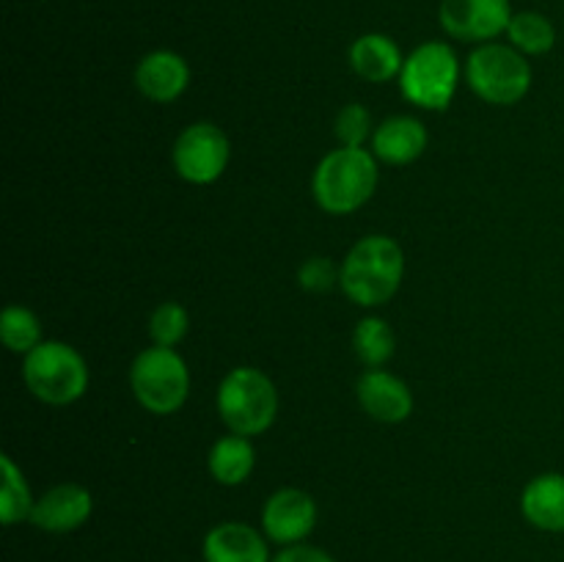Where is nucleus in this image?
I'll use <instances>...</instances> for the list:
<instances>
[{"label": "nucleus", "mask_w": 564, "mask_h": 562, "mask_svg": "<svg viewBox=\"0 0 564 562\" xmlns=\"http://www.w3.org/2000/svg\"><path fill=\"white\" fill-rule=\"evenodd\" d=\"M510 0H441L438 22L446 36L466 44L496 42L512 20Z\"/></svg>", "instance_id": "1a4fd4ad"}, {"label": "nucleus", "mask_w": 564, "mask_h": 562, "mask_svg": "<svg viewBox=\"0 0 564 562\" xmlns=\"http://www.w3.org/2000/svg\"><path fill=\"white\" fill-rule=\"evenodd\" d=\"M273 562H336L334 556L325 554L323 549H317V545H284V551L281 554L273 556Z\"/></svg>", "instance_id": "a878e982"}, {"label": "nucleus", "mask_w": 564, "mask_h": 562, "mask_svg": "<svg viewBox=\"0 0 564 562\" xmlns=\"http://www.w3.org/2000/svg\"><path fill=\"white\" fill-rule=\"evenodd\" d=\"M0 339L17 356H28L31 350H36L42 345V320L36 317V312H31L28 306H11L3 309V317H0Z\"/></svg>", "instance_id": "4be33fe9"}, {"label": "nucleus", "mask_w": 564, "mask_h": 562, "mask_svg": "<svg viewBox=\"0 0 564 562\" xmlns=\"http://www.w3.org/2000/svg\"><path fill=\"white\" fill-rule=\"evenodd\" d=\"M352 350L367 369H380L394 358L397 336L383 317H364L352 328Z\"/></svg>", "instance_id": "6ab92c4d"}, {"label": "nucleus", "mask_w": 564, "mask_h": 562, "mask_svg": "<svg viewBox=\"0 0 564 562\" xmlns=\"http://www.w3.org/2000/svg\"><path fill=\"white\" fill-rule=\"evenodd\" d=\"M339 270L328 257H312L297 270V281L306 292H328L339 284Z\"/></svg>", "instance_id": "393cba45"}, {"label": "nucleus", "mask_w": 564, "mask_h": 562, "mask_svg": "<svg viewBox=\"0 0 564 562\" xmlns=\"http://www.w3.org/2000/svg\"><path fill=\"white\" fill-rule=\"evenodd\" d=\"M378 180V158L369 149L339 147L314 169V202L328 215H350L375 196Z\"/></svg>", "instance_id": "f03ea898"}, {"label": "nucleus", "mask_w": 564, "mask_h": 562, "mask_svg": "<svg viewBox=\"0 0 564 562\" xmlns=\"http://www.w3.org/2000/svg\"><path fill=\"white\" fill-rule=\"evenodd\" d=\"M218 413L229 433L262 435L279 417L275 383L257 367H235L218 386Z\"/></svg>", "instance_id": "7ed1b4c3"}, {"label": "nucleus", "mask_w": 564, "mask_h": 562, "mask_svg": "<svg viewBox=\"0 0 564 562\" xmlns=\"http://www.w3.org/2000/svg\"><path fill=\"white\" fill-rule=\"evenodd\" d=\"M463 75L468 88L488 105H516L532 88V64L510 42L477 44Z\"/></svg>", "instance_id": "20e7f679"}, {"label": "nucleus", "mask_w": 564, "mask_h": 562, "mask_svg": "<svg viewBox=\"0 0 564 562\" xmlns=\"http://www.w3.org/2000/svg\"><path fill=\"white\" fill-rule=\"evenodd\" d=\"M339 287L352 303L375 309L397 295L405 275V253L389 235H367L339 264Z\"/></svg>", "instance_id": "f257e3e1"}, {"label": "nucleus", "mask_w": 564, "mask_h": 562, "mask_svg": "<svg viewBox=\"0 0 564 562\" xmlns=\"http://www.w3.org/2000/svg\"><path fill=\"white\" fill-rule=\"evenodd\" d=\"M314 523H317V505L301 488L275 490L262 507V529L273 543H303L312 534Z\"/></svg>", "instance_id": "9d476101"}, {"label": "nucleus", "mask_w": 564, "mask_h": 562, "mask_svg": "<svg viewBox=\"0 0 564 562\" xmlns=\"http://www.w3.org/2000/svg\"><path fill=\"white\" fill-rule=\"evenodd\" d=\"M204 562H273L262 532L240 521H224L204 538Z\"/></svg>", "instance_id": "2eb2a0df"}, {"label": "nucleus", "mask_w": 564, "mask_h": 562, "mask_svg": "<svg viewBox=\"0 0 564 562\" xmlns=\"http://www.w3.org/2000/svg\"><path fill=\"white\" fill-rule=\"evenodd\" d=\"M91 510L94 499L88 488L77 483H61L44 496H39L31 510V523L44 532L66 534L80 529L91 518Z\"/></svg>", "instance_id": "f8f14e48"}, {"label": "nucleus", "mask_w": 564, "mask_h": 562, "mask_svg": "<svg viewBox=\"0 0 564 562\" xmlns=\"http://www.w3.org/2000/svg\"><path fill=\"white\" fill-rule=\"evenodd\" d=\"M3 466V488H0V521L6 527H14L20 521H31V510L36 505L31 488L25 483V474L20 472L9 455H0Z\"/></svg>", "instance_id": "412c9836"}, {"label": "nucleus", "mask_w": 564, "mask_h": 562, "mask_svg": "<svg viewBox=\"0 0 564 562\" xmlns=\"http://www.w3.org/2000/svg\"><path fill=\"white\" fill-rule=\"evenodd\" d=\"M356 397L364 413L375 422L400 424L413 413V391L397 375L380 369H367L356 383Z\"/></svg>", "instance_id": "9b49d317"}, {"label": "nucleus", "mask_w": 564, "mask_h": 562, "mask_svg": "<svg viewBox=\"0 0 564 562\" xmlns=\"http://www.w3.org/2000/svg\"><path fill=\"white\" fill-rule=\"evenodd\" d=\"M427 127L416 116H389L375 127L372 154L386 165H411L427 149Z\"/></svg>", "instance_id": "4468645a"}, {"label": "nucleus", "mask_w": 564, "mask_h": 562, "mask_svg": "<svg viewBox=\"0 0 564 562\" xmlns=\"http://www.w3.org/2000/svg\"><path fill=\"white\" fill-rule=\"evenodd\" d=\"M336 138H339L341 147H364L367 141H372V116L364 108L361 102H350L339 110L336 116Z\"/></svg>", "instance_id": "b1692460"}, {"label": "nucleus", "mask_w": 564, "mask_h": 562, "mask_svg": "<svg viewBox=\"0 0 564 562\" xmlns=\"http://www.w3.org/2000/svg\"><path fill=\"white\" fill-rule=\"evenodd\" d=\"M350 69L367 83H391L400 77L405 55L389 33H361L347 50Z\"/></svg>", "instance_id": "dca6fc26"}, {"label": "nucleus", "mask_w": 564, "mask_h": 562, "mask_svg": "<svg viewBox=\"0 0 564 562\" xmlns=\"http://www.w3.org/2000/svg\"><path fill=\"white\" fill-rule=\"evenodd\" d=\"M130 386L141 408L154 417H171L191 395V369L174 347L152 345L132 361Z\"/></svg>", "instance_id": "0eeeda50"}, {"label": "nucleus", "mask_w": 564, "mask_h": 562, "mask_svg": "<svg viewBox=\"0 0 564 562\" xmlns=\"http://www.w3.org/2000/svg\"><path fill=\"white\" fill-rule=\"evenodd\" d=\"M209 474H213L215 483L220 485H242L253 474V466H257V450H253L251 439L246 435L229 433L224 439H218L213 444L207 455Z\"/></svg>", "instance_id": "a211bd4d"}, {"label": "nucleus", "mask_w": 564, "mask_h": 562, "mask_svg": "<svg viewBox=\"0 0 564 562\" xmlns=\"http://www.w3.org/2000/svg\"><path fill=\"white\" fill-rule=\"evenodd\" d=\"M191 328V314L182 303L165 301L149 317V336L160 347H176L187 336Z\"/></svg>", "instance_id": "5701e85b"}, {"label": "nucleus", "mask_w": 564, "mask_h": 562, "mask_svg": "<svg viewBox=\"0 0 564 562\" xmlns=\"http://www.w3.org/2000/svg\"><path fill=\"white\" fill-rule=\"evenodd\" d=\"M463 66L455 47L446 42H424L405 55L400 72L402 97L424 110H446L460 86Z\"/></svg>", "instance_id": "39448f33"}, {"label": "nucleus", "mask_w": 564, "mask_h": 562, "mask_svg": "<svg viewBox=\"0 0 564 562\" xmlns=\"http://www.w3.org/2000/svg\"><path fill=\"white\" fill-rule=\"evenodd\" d=\"M521 512L534 529L564 532V474L549 472L529 479L521 494Z\"/></svg>", "instance_id": "f3484780"}, {"label": "nucleus", "mask_w": 564, "mask_h": 562, "mask_svg": "<svg viewBox=\"0 0 564 562\" xmlns=\"http://www.w3.org/2000/svg\"><path fill=\"white\" fill-rule=\"evenodd\" d=\"M28 391L47 406H72L88 389V364L72 345L44 339L22 361Z\"/></svg>", "instance_id": "423d86ee"}, {"label": "nucleus", "mask_w": 564, "mask_h": 562, "mask_svg": "<svg viewBox=\"0 0 564 562\" xmlns=\"http://www.w3.org/2000/svg\"><path fill=\"white\" fill-rule=\"evenodd\" d=\"M231 147L226 132L213 121H196L185 127L174 141V171L191 185H213L229 165Z\"/></svg>", "instance_id": "6e6552de"}, {"label": "nucleus", "mask_w": 564, "mask_h": 562, "mask_svg": "<svg viewBox=\"0 0 564 562\" xmlns=\"http://www.w3.org/2000/svg\"><path fill=\"white\" fill-rule=\"evenodd\" d=\"M135 86L152 102L169 105L191 86V66L174 50H152L138 61Z\"/></svg>", "instance_id": "ddd939ff"}, {"label": "nucleus", "mask_w": 564, "mask_h": 562, "mask_svg": "<svg viewBox=\"0 0 564 562\" xmlns=\"http://www.w3.org/2000/svg\"><path fill=\"white\" fill-rule=\"evenodd\" d=\"M507 42L527 58L545 55L554 50L556 28L543 11H516L507 28Z\"/></svg>", "instance_id": "aec40b11"}]
</instances>
